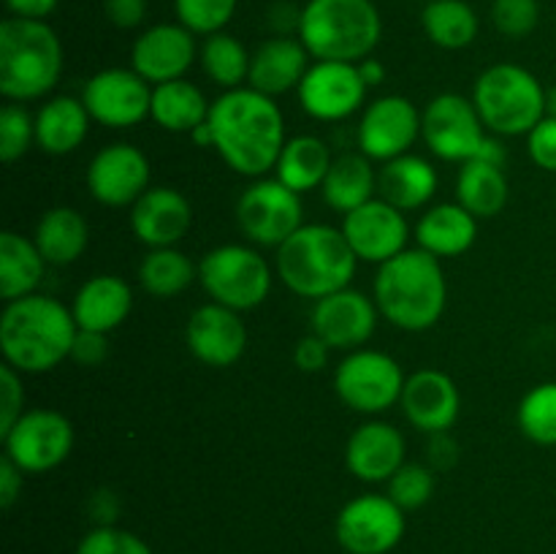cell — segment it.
Returning a JSON list of instances; mask_svg holds the SVG:
<instances>
[{
    "label": "cell",
    "mask_w": 556,
    "mask_h": 554,
    "mask_svg": "<svg viewBox=\"0 0 556 554\" xmlns=\"http://www.w3.org/2000/svg\"><path fill=\"white\" fill-rule=\"evenodd\" d=\"M185 342L188 351L206 367H231L244 356L248 348V329L244 320L239 318L237 310L226 304H201L193 310L185 326Z\"/></svg>",
    "instance_id": "20"
},
{
    "label": "cell",
    "mask_w": 556,
    "mask_h": 554,
    "mask_svg": "<svg viewBox=\"0 0 556 554\" xmlns=\"http://www.w3.org/2000/svg\"><path fill=\"white\" fill-rule=\"evenodd\" d=\"M201 68L215 85L226 90H237L250 76V54L239 43V38L228 33H212L201 47Z\"/></svg>",
    "instance_id": "38"
},
{
    "label": "cell",
    "mask_w": 556,
    "mask_h": 554,
    "mask_svg": "<svg viewBox=\"0 0 556 554\" xmlns=\"http://www.w3.org/2000/svg\"><path fill=\"white\" fill-rule=\"evenodd\" d=\"M331 163H334V158H331L326 141L318 139V136L304 134L286 141L280 158H277L275 174L282 185H288V188L302 196L324 185Z\"/></svg>",
    "instance_id": "34"
},
{
    "label": "cell",
    "mask_w": 556,
    "mask_h": 554,
    "mask_svg": "<svg viewBox=\"0 0 556 554\" xmlns=\"http://www.w3.org/2000/svg\"><path fill=\"white\" fill-rule=\"evenodd\" d=\"M87 112L106 128H134L150 117L152 85L134 68H103L81 90Z\"/></svg>",
    "instance_id": "14"
},
{
    "label": "cell",
    "mask_w": 556,
    "mask_h": 554,
    "mask_svg": "<svg viewBox=\"0 0 556 554\" xmlns=\"http://www.w3.org/2000/svg\"><path fill=\"white\" fill-rule=\"evenodd\" d=\"M521 435L538 445H556V383H541L527 391L516 413Z\"/></svg>",
    "instance_id": "39"
},
{
    "label": "cell",
    "mask_w": 556,
    "mask_h": 554,
    "mask_svg": "<svg viewBox=\"0 0 556 554\" xmlns=\"http://www.w3.org/2000/svg\"><path fill=\"white\" fill-rule=\"evenodd\" d=\"M307 71V47L293 36H275L250 54L248 87L275 98L282 96V92L299 90Z\"/></svg>",
    "instance_id": "25"
},
{
    "label": "cell",
    "mask_w": 556,
    "mask_h": 554,
    "mask_svg": "<svg viewBox=\"0 0 556 554\" xmlns=\"http://www.w3.org/2000/svg\"><path fill=\"white\" fill-rule=\"evenodd\" d=\"M9 11L22 20H43L54 11L58 0H5Z\"/></svg>",
    "instance_id": "53"
},
{
    "label": "cell",
    "mask_w": 556,
    "mask_h": 554,
    "mask_svg": "<svg viewBox=\"0 0 556 554\" xmlns=\"http://www.w3.org/2000/svg\"><path fill=\"white\" fill-rule=\"evenodd\" d=\"M375 190H378V174H375L372 161L362 152H345V155L334 158L324 185H320V196L326 204L342 215L375 199Z\"/></svg>",
    "instance_id": "31"
},
{
    "label": "cell",
    "mask_w": 556,
    "mask_h": 554,
    "mask_svg": "<svg viewBox=\"0 0 556 554\" xmlns=\"http://www.w3.org/2000/svg\"><path fill=\"white\" fill-rule=\"evenodd\" d=\"M190 226H193L190 201L166 185L150 188L130 206V228L136 239L150 250L174 248L179 239H185Z\"/></svg>",
    "instance_id": "23"
},
{
    "label": "cell",
    "mask_w": 556,
    "mask_h": 554,
    "mask_svg": "<svg viewBox=\"0 0 556 554\" xmlns=\"http://www.w3.org/2000/svg\"><path fill=\"white\" fill-rule=\"evenodd\" d=\"M313 335L337 351H358L378 329L380 310L375 299H369L356 288H342L318 299L313 307Z\"/></svg>",
    "instance_id": "19"
},
{
    "label": "cell",
    "mask_w": 556,
    "mask_h": 554,
    "mask_svg": "<svg viewBox=\"0 0 556 554\" xmlns=\"http://www.w3.org/2000/svg\"><path fill=\"white\" fill-rule=\"evenodd\" d=\"M546 114L548 117H556V87L546 90Z\"/></svg>",
    "instance_id": "56"
},
{
    "label": "cell",
    "mask_w": 556,
    "mask_h": 554,
    "mask_svg": "<svg viewBox=\"0 0 556 554\" xmlns=\"http://www.w3.org/2000/svg\"><path fill=\"white\" fill-rule=\"evenodd\" d=\"M434 190H438V172L427 158L413 155V152L386 161L378 172L380 199H386L402 212L421 210L424 204L432 201Z\"/></svg>",
    "instance_id": "28"
},
{
    "label": "cell",
    "mask_w": 556,
    "mask_h": 554,
    "mask_svg": "<svg viewBox=\"0 0 556 554\" xmlns=\"http://www.w3.org/2000/svg\"><path fill=\"white\" fill-rule=\"evenodd\" d=\"M342 234L358 261L380 266L407 250L410 226L405 212L396 210L394 204L386 199H369L358 210L348 212L342 221Z\"/></svg>",
    "instance_id": "18"
},
{
    "label": "cell",
    "mask_w": 556,
    "mask_h": 554,
    "mask_svg": "<svg viewBox=\"0 0 556 554\" xmlns=\"http://www.w3.org/2000/svg\"><path fill=\"white\" fill-rule=\"evenodd\" d=\"M402 413L421 432H448L462 411V396L454 378L440 369H418L405 380L400 396Z\"/></svg>",
    "instance_id": "22"
},
{
    "label": "cell",
    "mask_w": 556,
    "mask_h": 554,
    "mask_svg": "<svg viewBox=\"0 0 556 554\" xmlns=\"http://www.w3.org/2000/svg\"><path fill=\"white\" fill-rule=\"evenodd\" d=\"M472 103L494 136H525L546 117V90L532 71L497 63L478 76Z\"/></svg>",
    "instance_id": "7"
},
{
    "label": "cell",
    "mask_w": 556,
    "mask_h": 554,
    "mask_svg": "<svg viewBox=\"0 0 556 554\" xmlns=\"http://www.w3.org/2000/svg\"><path fill=\"white\" fill-rule=\"evenodd\" d=\"M448 282L438 255L427 250H402L380 264L375 275V304L391 326L402 331L432 329L445 313Z\"/></svg>",
    "instance_id": "3"
},
{
    "label": "cell",
    "mask_w": 556,
    "mask_h": 554,
    "mask_svg": "<svg viewBox=\"0 0 556 554\" xmlns=\"http://www.w3.org/2000/svg\"><path fill=\"white\" fill-rule=\"evenodd\" d=\"M334 536L348 554H389L405 538V511L389 494H358L337 514Z\"/></svg>",
    "instance_id": "13"
},
{
    "label": "cell",
    "mask_w": 556,
    "mask_h": 554,
    "mask_svg": "<svg viewBox=\"0 0 556 554\" xmlns=\"http://www.w3.org/2000/svg\"><path fill=\"white\" fill-rule=\"evenodd\" d=\"M492 22L503 36L525 38L541 22V3L538 0H494Z\"/></svg>",
    "instance_id": "44"
},
{
    "label": "cell",
    "mask_w": 556,
    "mask_h": 554,
    "mask_svg": "<svg viewBox=\"0 0 556 554\" xmlns=\"http://www.w3.org/2000/svg\"><path fill=\"white\" fill-rule=\"evenodd\" d=\"M90 112L74 96L49 98L36 112V144L49 155H68L79 150L90 130Z\"/></svg>",
    "instance_id": "29"
},
{
    "label": "cell",
    "mask_w": 556,
    "mask_h": 554,
    "mask_svg": "<svg viewBox=\"0 0 556 554\" xmlns=\"http://www.w3.org/2000/svg\"><path fill=\"white\" fill-rule=\"evenodd\" d=\"M193 141L199 147H215V136H212V128H210V123H204V125H199V128L193 130Z\"/></svg>",
    "instance_id": "55"
},
{
    "label": "cell",
    "mask_w": 556,
    "mask_h": 554,
    "mask_svg": "<svg viewBox=\"0 0 556 554\" xmlns=\"http://www.w3.org/2000/svg\"><path fill=\"white\" fill-rule=\"evenodd\" d=\"M369 87L364 85L356 63L318 60L309 65L299 85V103L304 112L324 123H340L362 109Z\"/></svg>",
    "instance_id": "16"
},
{
    "label": "cell",
    "mask_w": 556,
    "mask_h": 554,
    "mask_svg": "<svg viewBox=\"0 0 556 554\" xmlns=\"http://www.w3.org/2000/svg\"><path fill=\"white\" fill-rule=\"evenodd\" d=\"M195 266L182 250L155 248L141 259L139 282L150 297L168 299L182 293L195 280Z\"/></svg>",
    "instance_id": "37"
},
{
    "label": "cell",
    "mask_w": 556,
    "mask_h": 554,
    "mask_svg": "<svg viewBox=\"0 0 556 554\" xmlns=\"http://www.w3.org/2000/svg\"><path fill=\"white\" fill-rule=\"evenodd\" d=\"M33 242L41 250L43 261L54 266H68L81 259L90 242V226L85 215L74 206H54L43 212L41 221L36 223Z\"/></svg>",
    "instance_id": "30"
},
{
    "label": "cell",
    "mask_w": 556,
    "mask_h": 554,
    "mask_svg": "<svg viewBox=\"0 0 556 554\" xmlns=\"http://www.w3.org/2000/svg\"><path fill=\"white\" fill-rule=\"evenodd\" d=\"M237 223L261 248H280L304 226L302 196L280 179L258 177L237 201Z\"/></svg>",
    "instance_id": "10"
},
{
    "label": "cell",
    "mask_w": 556,
    "mask_h": 554,
    "mask_svg": "<svg viewBox=\"0 0 556 554\" xmlns=\"http://www.w3.org/2000/svg\"><path fill=\"white\" fill-rule=\"evenodd\" d=\"M418 136H421V112L405 96L375 98L364 109L356 130L362 155L380 163L410 152Z\"/></svg>",
    "instance_id": "15"
},
{
    "label": "cell",
    "mask_w": 556,
    "mask_h": 554,
    "mask_svg": "<svg viewBox=\"0 0 556 554\" xmlns=\"http://www.w3.org/2000/svg\"><path fill=\"white\" fill-rule=\"evenodd\" d=\"M63 74V43L43 20L11 16L0 25V92L11 103L38 101Z\"/></svg>",
    "instance_id": "5"
},
{
    "label": "cell",
    "mask_w": 556,
    "mask_h": 554,
    "mask_svg": "<svg viewBox=\"0 0 556 554\" xmlns=\"http://www.w3.org/2000/svg\"><path fill=\"white\" fill-rule=\"evenodd\" d=\"M43 269L47 261L33 239L16 231L0 234V297L5 302L36 293Z\"/></svg>",
    "instance_id": "33"
},
{
    "label": "cell",
    "mask_w": 556,
    "mask_h": 554,
    "mask_svg": "<svg viewBox=\"0 0 556 554\" xmlns=\"http://www.w3.org/2000/svg\"><path fill=\"white\" fill-rule=\"evenodd\" d=\"M152 168L134 144H109L96 152L87 168V190L103 206H134L150 190Z\"/></svg>",
    "instance_id": "17"
},
{
    "label": "cell",
    "mask_w": 556,
    "mask_h": 554,
    "mask_svg": "<svg viewBox=\"0 0 556 554\" xmlns=\"http://www.w3.org/2000/svg\"><path fill=\"white\" fill-rule=\"evenodd\" d=\"M356 264L342 228L326 223H304L277 248V275L288 291L315 302L351 286Z\"/></svg>",
    "instance_id": "4"
},
{
    "label": "cell",
    "mask_w": 556,
    "mask_h": 554,
    "mask_svg": "<svg viewBox=\"0 0 556 554\" xmlns=\"http://www.w3.org/2000/svg\"><path fill=\"white\" fill-rule=\"evenodd\" d=\"M87 511H90V516L96 519V527L114 525V521H117V516H119L117 494L109 492V489H101V492H96L90 498V503H87Z\"/></svg>",
    "instance_id": "52"
},
{
    "label": "cell",
    "mask_w": 556,
    "mask_h": 554,
    "mask_svg": "<svg viewBox=\"0 0 556 554\" xmlns=\"http://www.w3.org/2000/svg\"><path fill=\"white\" fill-rule=\"evenodd\" d=\"M199 280L212 302L248 313L269 297L271 266L248 244H220L201 259Z\"/></svg>",
    "instance_id": "8"
},
{
    "label": "cell",
    "mask_w": 556,
    "mask_h": 554,
    "mask_svg": "<svg viewBox=\"0 0 556 554\" xmlns=\"http://www.w3.org/2000/svg\"><path fill=\"white\" fill-rule=\"evenodd\" d=\"M5 456L22 473H49L68 459L74 449V424L52 407H33L3 435Z\"/></svg>",
    "instance_id": "12"
},
{
    "label": "cell",
    "mask_w": 556,
    "mask_h": 554,
    "mask_svg": "<svg viewBox=\"0 0 556 554\" xmlns=\"http://www.w3.org/2000/svg\"><path fill=\"white\" fill-rule=\"evenodd\" d=\"M383 22L372 0H307L299 20V41L309 58L362 63L372 58Z\"/></svg>",
    "instance_id": "6"
},
{
    "label": "cell",
    "mask_w": 556,
    "mask_h": 554,
    "mask_svg": "<svg viewBox=\"0 0 556 554\" xmlns=\"http://www.w3.org/2000/svg\"><path fill=\"white\" fill-rule=\"evenodd\" d=\"M356 65H358V74H362L364 85H367V87H378V85H383V81H386V65L380 63V60L367 58V60H362V63H356Z\"/></svg>",
    "instance_id": "54"
},
{
    "label": "cell",
    "mask_w": 556,
    "mask_h": 554,
    "mask_svg": "<svg viewBox=\"0 0 556 554\" xmlns=\"http://www.w3.org/2000/svg\"><path fill=\"white\" fill-rule=\"evenodd\" d=\"M508 193L510 188L503 166L478 161V158L462 163V172L456 177V201L478 221L500 215L508 204Z\"/></svg>",
    "instance_id": "35"
},
{
    "label": "cell",
    "mask_w": 556,
    "mask_h": 554,
    "mask_svg": "<svg viewBox=\"0 0 556 554\" xmlns=\"http://www.w3.org/2000/svg\"><path fill=\"white\" fill-rule=\"evenodd\" d=\"M22 476H25V473H22L20 467L9 459V456H3V459H0V508L9 511L11 505L20 500Z\"/></svg>",
    "instance_id": "51"
},
{
    "label": "cell",
    "mask_w": 556,
    "mask_h": 554,
    "mask_svg": "<svg viewBox=\"0 0 556 554\" xmlns=\"http://www.w3.org/2000/svg\"><path fill=\"white\" fill-rule=\"evenodd\" d=\"M427 456L429 467H434V470H448V467H454L459 462V443L448 432H434L429 435Z\"/></svg>",
    "instance_id": "50"
},
{
    "label": "cell",
    "mask_w": 556,
    "mask_h": 554,
    "mask_svg": "<svg viewBox=\"0 0 556 554\" xmlns=\"http://www.w3.org/2000/svg\"><path fill=\"white\" fill-rule=\"evenodd\" d=\"M106 20L119 30L139 27L147 16V0H103Z\"/></svg>",
    "instance_id": "49"
},
{
    "label": "cell",
    "mask_w": 556,
    "mask_h": 554,
    "mask_svg": "<svg viewBox=\"0 0 556 554\" xmlns=\"http://www.w3.org/2000/svg\"><path fill=\"white\" fill-rule=\"evenodd\" d=\"M424 33L440 49H465L478 38V14L465 0H429L421 14Z\"/></svg>",
    "instance_id": "36"
},
{
    "label": "cell",
    "mask_w": 556,
    "mask_h": 554,
    "mask_svg": "<svg viewBox=\"0 0 556 554\" xmlns=\"http://www.w3.org/2000/svg\"><path fill=\"white\" fill-rule=\"evenodd\" d=\"M210 106L204 92L188 79L163 81L152 87L150 117L168 134H193L210 117Z\"/></svg>",
    "instance_id": "32"
},
{
    "label": "cell",
    "mask_w": 556,
    "mask_h": 554,
    "mask_svg": "<svg viewBox=\"0 0 556 554\" xmlns=\"http://www.w3.org/2000/svg\"><path fill=\"white\" fill-rule=\"evenodd\" d=\"M36 141V117H30L22 103H5L0 109V158L14 163L30 150Z\"/></svg>",
    "instance_id": "42"
},
{
    "label": "cell",
    "mask_w": 556,
    "mask_h": 554,
    "mask_svg": "<svg viewBox=\"0 0 556 554\" xmlns=\"http://www.w3.org/2000/svg\"><path fill=\"white\" fill-rule=\"evenodd\" d=\"M20 369H14L11 364L0 367V438L20 421V416L25 411V389H22Z\"/></svg>",
    "instance_id": "45"
},
{
    "label": "cell",
    "mask_w": 556,
    "mask_h": 554,
    "mask_svg": "<svg viewBox=\"0 0 556 554\" xmlns=\"http://www.w3.org/2000/svg\"><path fill=\"white\" fill-rule=\"evenodd\" d=\"M74 313L54 297L30 293V297L5 302L0 315V351L5 364L22 375L52 373L71 358L76 340Z\"/></svg>",
    "instance_id": "2"
},
{
    "label": "cell",
    "mask_w": 556,
    "mask_h": 554,
    "mask_svg": "<svg viewBox=\"0 0 556 554\" xmlns=\"http://www.w3.org/2000/svg\"><path fill=\"white\" fill-rule=\"evenodd\" d=\"M345 465L364 483L389 481L405 465V438L394 424H362L348 438Z\"/></svg>",
    "instance_id": "24"
},
{
    "label": "cell",
    "mask_w": 556,
    "mask_h": 554,
    "mask_svg": "<svg viewBox=\"0 0 556 554\" xmlns=\"http://www.w3.org/2000/svg\"><path fill=\"white\" fill-rule=\"evenodd\" d=\"M434 467L421 462H405L394 476L389 478V498L402 511H416L427 505L434 494Z\"/></svg>",
    "instance_id": "40"
},
{
    "label": "cell",
    "mask_w": 556,
    "mask_h": 554,
    "mask_svg": "<svg viewBox=\"0 0 556 554\" xmlns=\"http://www.w3.org/2000/svg\"><path fill=\"white\" fill-rule=\"evenodd\" d=\"M71 358L79 367H101L109 358V335L103 331H76L74 348H71Z\"/></svg>",
    "instance_id": "47"
},
{
    "label": "cell",
    "mask_w": 556,
    "mask_h": 554,
    "mask_svg": "<svg viewBox=\"0 0 556 554\" xmlns=\"http://www.w3.org/2000/svg\"><path fill=\"white\" fill-rule=\"evenodd\" d=\"M329 351L331 348L326 345L318 335H307L296 342V348H293V364H296L302 373H320V369L329 364Z\"/></svg>",
    "instance_id": "48"
},
{
    "label": "cell",
    "mask_w": 556,
    "mask_h": 554,
    "mask_svg": "<svg viewBox=\"0 0 556 554\" xmlns=\"http://www.w3.org/2000/svg\"><path fill=\"white\" fill-rule=\"evenodd\" d=\"M405 373L400 362L383 351L358 348L351 351L334 369V391L348 407L367 416L389 411L400 402L405 389Z\"/></svg>",
    "instance_id": "9"
},
{
    "label": "cell",
    "mask_w": 556,
    "mask_h": 554,
    "mask_svg": "<svg viewBox=\"0 0 556 554\" xmlns=\"http://www.w3.org/2000/svg\"><path fill=\"white\" fill-rule=\"evenodd\" d=\"M76 554H152L144 538L119 527H92L76 546Z\"/></svg>",
    "instance_id": "43"
},
{
    "label": "cell",
    "mask_w": 556,
    "mask_h": 554,
    "mask_svg": "<svg viewBox=\"0 0 556 554\" xmlns=\"http://www.w3.org/2000/svg\"><path fill=\"white\" fill-rule=\"evenodd\" d=\"M478 217L470 215L459 201L429 206L416 223L418 248L438 259H456L476 244Z\"/></svg>",
    "instance_id": "27"
},
{
    "label": "cell",
    "mask_w": 556,
    "mask_h": 554,
    "mask_svg": "<svg viewBox=\"0 0 556 554\" xmlns=\"http://www.w3.org/2000/svg\"><path fill=\"white\" fill-rule=\"evenodd\" d=\"M195 60V33L185 25L161 22L136 38L130 49V68L150 81L152 87L163 81L185 79V71Z\"/></svg>",
    "instance_id": "21"
},
{
    "label": "cell",
    "mask_w": 556,
    "mask_h": 554,
    "mask_svg": "<svg viewBox=\"0 0 556 554\" xmlns=\"http://www.w3.org/2000/svg\"><path fill=\"white\" fill-rule=\"evenodd\" d=\"M427 3H429V0H427Z\"/></svg>",
    "instance_id": "57"
},
{
    "label": "cell",
    "mask_w": 556,
    "mask_h": 554,
    "mask_svg": "<svg viewBox=\"0 0 556 554\" xmlns=\"http://www.w3.org/2000/svg\"><path fill=\"white\" fill-rule=\"evenodd\" d=\"M206 123L215 136V150L237 174L258 179L277 166L286 147V119L271 96L253 87L226 90L212 101Z\"/></svg>",
    "instance_id": "1"
},
{
    "label": "cell",
    "mask_w": 556,
    "mask_h": 554,
    "mask_svg": "<svg viewBox=\"0 0 556 554\" xmlns=\"http://www.w3.org/2000/svg\"><path fill=\"white\" fill-rule=\"evenodd\" d=\"M239 0H174L179 25L188 27L195 36L220 33L231 22Z\"/></svg>",
    "instance_id": "41"
},
{
    "label": "cell",
    "mask_w": 556,
    "mask_h": 554,
    "mask_svg": "<svg viewBox=\"0 0 556 554\" xmlns=\"http://www.w3.org/2000/svg\"><path fill=\"white\" fill-rule=\"evenodd\" d=\"M134 310V291L128 282L117 275H96L76 291L71 313L76 326L87 331L119 329Z\"/></svg>",
    "instance_id": "26"
},
{
    "label": "cell",
    "mask_w": 556,
    "mask_h": 554,
    "mask_svg": "<svg viewBox=\"0 0 556 554\" xmlns=\"http://www.w3.org/2000/svg\"><path fill=\"white\" fill-rule=\"evenodd\" d=\"M421 136L440 161L467 163L478 158L489 134L470 98L440 92L421 112Z\"/></svg>",
    "instance_id": "11"
},
{
    "label": "cell",
    "mask_w": 556,
    "mask_h": 554,
    "mask_svg": "<svg viewBox=\"0 0 556 554\" xmlns=\"http://www.w3.org/2000/svg\"><path fill=\"white\" fill-rule=\"evenodd\" d=\"M527 150L535 166L556 172V117H543L535 128L527 134Z\"/></svg>",
    "instance_id": "46"
}]
</instances>
